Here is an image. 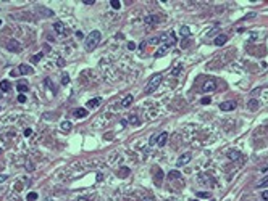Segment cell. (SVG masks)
Returning <instances> with one entry per match:
<instances>
[{"label": "cell", "mask_w": 268, "mask_h": 201, "mask_svg": "<svg viewBox=\"0 0 268 201\" xmlns=\"http://www.w3.org/2000/svg\"><path fill=\"white\" fill-rule=\"evenodd\" d=\"M100 39H102V34H100V31H92L91 34L87 35V39H86V44H84V49H86V52H92V50L95 49V47L100 44Z\"/></svg>", "instance_id": "6da1fadb"}, {"label": "cell", "mask_w": 268, "mask_h": 201, "mask_svg": "<svg viewBox=\"0 0 268 201\" xmlns=\"http://www.w3.org/2000/svg\"><path fill=\"white\" fill-rule=\"evenodd\" d=\"M160 82H162V74H153V76L150 77V80H149V85L146 87V94H147V95L153 94V92L158 89Z\"/></svg>", "instance_id": "7a4b0ae2"}, {"label": "cell", "mask_w": 268, "mask_h": 201, "mask_svg": "<svg viewBox=\"0 0 268 201\" xmlns=\"http://www.w3.org/2000/svg\"><path fill=\"white\" fill-rule=\"evenodd\" d=\"M160 42H162V45L165 47H173L174 44H176V35L173 34V32H165V34L160 35Z\"/></svg>", "instance_id": "3957f363"}, {"label": "cell", "mask_w": 268, "mask_h": 201, "mask_svg": "<svg viewBox=\"0 0 268 201\" xmlns=\"http://www.w3.org/2000/svg\"><path fill=\"white\" fill-rule=\"evenodd\" d=\"M160 16H157V15H149V16H146V26L147 28H153V26L160 24Z\"/></svg>", "instance_id": "277c9868"}, {"label": "cell", "mask_w": 268, "mask_h": 201, "mask_svg": "<svg viewBox=\"0 0 268 201\" xmlns=\"http://www.w3.org/2000/svg\"><path fill=\"white\" fill-rule=\"evenodd\" d=\"M191 158H192L191 153H184V155H181L179 158H178V161H176V166H178V167L186 166V164H188L189 161H191Z\"/></svg>", "instance_id": "5b68a950"}, {"label": "cell", "mask_w": 268, "mask_h": 201, "mask_svg": "<svg viewBox=\"0 0 268 201\" xmlns=\"http://www.w3.org/2000/svg\"><path fill=\"white\" fill-rule=\"evenodd\" d=\"M5 47H7L8 52H13V53L21 52V45H20V42H18V40H10Z\"/></svg>", "instance_id": "8992f818"}, {"label": "cell", "mask_w": 268, "mask_h": 201, "mask_svg": "<svg viewBox=\"0 0 268 201\" xmlns=\"http://www.w3.org/2000/svg\"><path fill=\"white\" fill-rule=\"evenodd\" d=\"M220 110L221 111H233L236 110V101H223L220 105Z\"/></svg>", "instance_id": "52a82bcc"}, {"label": "cell", "mask_w": 268, "mask_h": 201, "mask_svg": "<svg viewBox=\"0 0 268 201\" xmlns=\"http://www.w3.org/2000/svg\"><path fill=\"white\" fill-rule=\"evenodd\" d=\"M200 89H202V92H213L216 89V84L213 82V80H207V82L204 84Z\"/></svg>", "instance_id": "ba28073f"}, {"label": "cell", "mask_w": 268, "mask_h": 201, "mask_svg": "<svg viewBox=\"0 0 268 201\" xmlns=\"http://www.w3.org/2000/svg\"><path fill=\"white\" fill-rule=\"evenodd\" d=\"M18 73L23 74V76H28V74L32 73V68L29 64H20L18 66Z\"/></svg>", "instance_id": "9c48e42d"}, {"label": "cell", "mask_w": 268, "mask_h": 201, "mask_svg": "<svg viewBox=\"0 0 268 201\" xmlns=\"http://www.w3.org/2000/svg\"><path fill=\"white\" fill-rule=\"evenodd\" d=\"M16 89H18V92H20V94H24V92L29 90V85H28V82H26V80H20V82L16 84Z\"/></svg>", "instance_id": "30bf717a"}, {"label": "cell", "mask_w": 268, "mask_h": 201, "mask_svg": "<svg viewBox=\"0 0 268 201\" xmlns=\"http://www.w3.org/2000/svg\"><path fill=\"white\" fill-rule=\"evenodd\" d=\"M53 31H55L57 34H60V35L65 34V26H63L62 21H57V23H53Z\"/></svg>", "instance_id": "8fae6325"}, {"label": "cell", "mask_w": 268, "mask_h": 201, "mask_svg": "<svg viewBox=\"0 0 268 201\" xmlns=\"http://www.w3.org/2000/svg\"><path fill=\"white\" fill-rule=\"evenodd\" d=\"M167 140H168V134L167 132H162L160 135H158V140H157V145L160 146H165V143H167Z\"/></svg>", "instance_id": "7c38bea8"}, {"label": "cell", "mask_w": 268, "mask_h": 201, "mask_svg": "<svg viewBox=\"0 0 268 201\" xmlns=\"http://www.w3.org/2000/svg\"><path fill=\"white\" fill-rule=\"evenodd\" d=\"M226 42H228V37H226L225 34L216 35V37H215V45H218V47H220V45H225Z\"/></svg>", "instance_id": "4fadbf2b"}, {"label": "cell", "mask_w": 268, "mask_h": 201, "mask_svg": "<svg viewBox=\"0 0 268 201\" xmlns=\"http://www.w3.org/2000/svg\"><path fill=\"white\" fill-rule=\"evenodd\" d=\"M228 158H230L231 161H237L241 158V153L237 151V150H230V151H228Z\"/></svg>", "instance_id": "5bb4252c"}, {"label": "cell", "mask_w": 268, "mask_h": 201, "mask_svg": "<svg viewBox=\"0 0 268 201\" xmlns=\"http://www.w3.org/2000/svg\"><path fill=\"white\" fill-rule=\"evenodd\" d=\"M100 103H102V98H99V97L97 98H92V100L87 101V108H97Z\"/></svg>", "instance_id": "9a60e30c"}, {"label": "cell", "mask_w": 268, "mask_h": 201, "mask_svg": "<svg viewBox=\"0 0 268 201\" xmlns=\"http://www.w3.org/2000/svg\"><path fill=\"white\" fill-rule=\"evenodd\" d=\"M132 100H134V97H132V95H126V97L121 100V106H125V108L129 106V105L132 103Z\"/></svg>", "instance_id": "2e32d148"}, {"label": "cell", "mask_w": 268, "mask_h": 201, "mask_svg": "<svg viewBox=\"0 0 268 201\" xmlns=\"http://www.w3.org/2000/svg\"><path fill=\"white\" fill-rule=\"evenodd\" d=\"M129 174H131V169H129V167H121V169H120V172H118V175L121 177V179H126Z\"/></svg>", "instance_id": "e0dca14e"}, {"label": "cell", "mask_w": 268, "mask_h": 201, "mask_svg": "<svg viewBox=\"0 0 268 201\" xmlns=\"http://www.w3.org/2000/svg\"><path fill=\"white\" fill-rule=\"evenodd\" d=\"M247 108H249V110H252V111H255L258 108V101L255 100V98H251V100H249V103H247Z\"/></svg>", "instance_id": "ac0fdd59"}, {"label": "cell", "mask_w": 268, "mask_h": 201, "mask_svg": "<svg viewBox=\"0 0 268 201\" xmlns=\"http://www.w3.org/2000/svg\"><path fill=\"white\" fill-rule=\"evenodd\" d=\"M0 90H2V92H8V90H10V82H8V80H2V82H0Z\"/></svg>", "instance_id": "d6986e66"}, {"label": "cell", "mask_w": 268, "mask_h": 201, "mask_svg": "<svg viewBox=\"0 0 268 201\" xmlns=\"http://www.w3.org/2000/svg\"><path fill=\"white\" fill-rule=\"evenodd\" d=\"M74 116H76V118H86V116H87V110H83V108H81V110H76V111H74Z\"/></svg>", "instance_id": "ffe728a7"}, {"label": "cell", "mask_w": 268, "mask_h": 201, "mask_svg": "<svg viewBox=\"0 0 268 201\" xmlns=\"http://www.w3.org/2000/svg\"><path fill=\"white\" fill-rule=\"evenodd\" d=\"M60 127H62L63 130H66V132H68V130H71V127H73V124H71L70 121H63L62 124H60Z\"/></svg>", "instance_id": "44dd1931"}, {"label": "cell", "mask_w": 268, "mask_h": 201, "mask_svg": "<svg viewBox=\"0 0 268 201\" xmlns=\"http://www.w3.org/2000/svg\"><path fill=\"white\" fill-rule=\"evenodd\" d=\"M39 13L44 15V16H53V11H52V10H47V8H41V7H39Z\"/></svg>", "instance_id": "7402d4cb"}, {"label": "cell", "mask_w": 268, "mask_h": 201, "mask_svg": "<svg viewBox=\"0 0 268 201\" xmlns=\"http://www.w3.org/2000/svg\"><path fill=\"white\" fill-rule=\"evenodd\" d=\"M129 124L131 125H139V118H137V116H129Z\"/></svg>", "instance_id": "603a6c76"}, {"label": "cell", "mask_w": 268, "mask_h": 201, "mask_svg": "<svg viewBox=\"0 0 268 201\" xmlns=\"http://www.w3.org/2000/svg\"><path fill=\"white\" fill-rule=\"evenodd\" d=\"M44 82H45V87H49L52 92H57V90H55V87H53V84H52V80H50L49 77H45V79H44Z\"/></svg>", "instance_id": "cb8c5ba5"}, {"label": "cell", "mask_w": 268, "mask_h": 201, "mask_svg": "<svg viewBox=\"0 0 268 201\" xmlns=\"http://www.w3.org/2000/svg\"><path fill=\"white\" fill-rule=\"evenodd\" d=\"M158 135H160V134H153V135L150 137V140H149V145H150V146H153V145H155V143H157V140H158Z\"/></svg>", "instance_id": "d4e9b609"}, {"label": "cell", "mask_w": 268, "mask_h": 201, "mask_svg": "<svg viewBox=\"0 0 268 201\" xmlns=\"http://www.w3.org/2000/svg\"><path fill=\"white\" fill-rule=\"evenodd\" d=\"M110 5H111V8H115V10H120V8H121V2H118V0H111Z\"/></svg>", "instance_id": "484cf974"}, {"label": "cell", "mask_w": 268, "mask_h": 201, "mask_svg": "<svg viewBox=\"0 0 268 201\" xmlns=\"http://www.w3.org/2000/svg\"><path fill=\"white\" fill-rule=\"evenodd\" d=\"M26 200H28V201H36V200H37V193H36V191H29Z\"/></svg>", "instance_id": "4316f807"}, {"label": "cell", "mask_w": 268, "mask_h": 201, "mask_svg": "<svg viewBox=\"0 0 268 201\" xmlns=\"http://www.w3.org/2000/svg\"><path fill=\"white\" fill-rule=\"evenodd\" d=\"M167 52H168V47L162 45V49H160V50H158V52H157V53H155V56H163V55H165V53H167Z\"/></svg>", "instance_id": "83f0119b"}, {"label": "cell", "mask_w": 268, "mask_h": 201, "mask_svg": "<svg viewBox=\"0 0 268 201\" xmlns=\"http://www.w3.org/2000/svg\"><path fill=\"white\" fill-rule=\"evenodd\" d=\"M257 187H258V188L268 187V177H265V179H263V180H262V182H258V184H257Z\"/></svg>", "instance_id": "f1b7e54d"}, {"label": "cell", "mask_w": 268, "mask_h": 201, "mask_svg": "<svg viewBox=\"0 0 268 201\" xmlns=\"http://www.w3.org/2000/svg\"><path fill=\"white\" fill-rule=\"evenodd\" d=\"M181 34L184 35V37H189V35H191V32H189V28H188V26H183V28H181Z\"/></svg>", "instance_id": "f546056e"}, {"label": "cell", "mask_w": 268, "mask_h": 201, "mask_svg": "<svg viewBox=\"0 0 268 201\" xmlns=\"http://www.w3.org/2000/svg\"><path fill=\"white\" fill-rule=\"evenodd\" d=\"M181 69H183V66H181V64H178L176 68H174V69L171 71V74H173V76H178V74L181 73Z\"/></svg>", "instance_id": "4dcf8cb0"}, {"label": "cell", "mask_w": 268, "mask_h": 201, "mask_svg": "<svg viewBox=\"0 0 268 201\" xmlns=\"http://www.w3.org/2000/svg\"><path fill=\"white\" fill-rule=\"evenodd\" d=\"M197 196H199V198H210L212 195H210L209 191H199V193H197Z\"/></svg>", "instance_id": "1f68e13d"}, {"label": "cell", "mask_w": 268, "mask_h": 201, "mask_svg": "<svg viewBox=\"0 0 268 201\" xmlns=\"http://www.w3.org/2000/svg\"><path fill=\"white\" fill-rule=\"evenodd\" d=\"M162 179H163V172H162V169L160 171H157V177H155V182H162Z\"/></svg>", "instance_id": "d6a6232c"}, {"label": "cell", "mask_w": 268, "mask_h": 201, "mask_svg": "<svg viewBox=\"0 0 268 201\" xmlns=\"http://www.w3.org/2000/svg\"><path fill=\"white\" fill-rule=\"evenodd\" d=\"M158 42H160V37H153V39H149L147 44H149V45H153V44H158Z\"/></svg>", "instance_id": "836d02e7"}, {"label": "cell", "mask_w": 268, "mask_h": 201, "mask_svg": "<svg viewBox=\"0 0 268 201\" xmlns=\"http://www.w3.org/2000/svg\"><path fill=\"white\" fill-rule=\"evenodd\" d=\"M178 177H181L178 171H171V172H170V179H178Z\"/></svg>", "instance_id": "e575fe53"}, {"label": "cell", "mask_w": 268, "mask_h": 201, "mask_svg": "<svg viewBox=\"0 0 268 201\" xmlns=\"http://www.w3.org/2000/svg\"><path fill=\"white\" fill-rule=\"evenodd\" d=\"M41 58H42V53L34 55V56H32V63H39V61H41Z\"/></svg>", "instance_id": "d590c367"}, {"label": "cell", "mask_w": 268, "mask_h": 201, "mask_svg": "<svg viewBox=\"0 0 268 201\" xmlns=\"http://www.w3.org/2000/svg\"><path fill=\"white\" fill-rule=\"evenodd\" d=\"M210 101H212V98H210V97H205V98H202V100H200V103H202V105H209Z\"/></svg>", "instance_id": "8d00e7d4"}, {"label": "cell", "mask_w": 268, "mask_h": 201, "mask_svg": "<svg viewBox=\"0 0 268 201\" xmlns=\"http://www.w3.org/2000/svg\"><path fill=\"white\" fill-rule=\"evenodd\" d=\"M18 101H20V103H24V101H26L24 94H20V95H18Z\"/></svg>", "instance_id": "74e56055"}, {"label": "cell", "mask_w": 268, "mask_h": 201, "mask_svg": "<svg viewBox=\"0 0 268 201\" xmlns=\"http://www.w3.org/2000/svg\"><path fill=\"white\" fill-rule=\"evenodd\" d=\"M68 80H70V76H68V74H65V76H63V79H62V84H63V85H66V84H68Z\"/></svg>", "instance_id": "f35d334b"}, {"label": "cell", "mask_w": 268, "mask_h": 201, "mask_svg": "<svg viewBox=\"0 0 268 201\" xmlns=\"http://www.w3.org/2000/svg\"><path fill=\"white\" fill-rule=\"evenodd\" d=\"M128 49L129 50H136V44H134V42H128Z\"/></svg>", "instance_id": "ab89813d"}, {"label": "cell", "mask_w": 268, "mask_h": 201, "mask_svg": "<svg viewBox=\"0 0 268 201\" xmlns=\"http://www.w3.org/2000/svg\"><path fill=\"white\" fill-rule=\"evenodd\" d=\"M15 190H18V191H20V190H23V185H21L20 182H16V184H15Z\"/></svg>", "instance_id": "60d3db41"}, {"label": "cell", "mask_w": 268, "mask_h": 201, "mask_svg": "<svg viewBox=\"0 0 268 201\" xmlns=\"http://www.w3.org/2000/svg\"><path fill=\"white\" fill-rule=\"evenodd\" d=\"M24 135L26 137H31L32 135V130H31V129H24Z\"/></svg>", "instance_id": "b9f144b4"}, {"label": "cell", "mask_w": 268, "mask_h": 201, "mask_svg": "<svg viewBox=\"0 0 268 201\" xmlns=\"http://www.w3.org/2000/svg\"><path fill=\"white\" fill-rule=\"evenodd\" d=\"M7 179H8V175H7V174H0V182H5Z\"/></svg>", "instance_id": "7bdbcfd3"}, {"label": "cell", "mask_w": 268, "mask_h": 201, "mask_svg": "<svg viewBox=\"0 0 268 201\" xmlns=\"http://www.w3.org/2000/svg\"><path fill=\"white\" fill-rule=\"evenodd\" d=\"M83 3H84V5H94V3H95V0H84Z\"/></svg>", "instance_id": "ee69618b"}, {"label": "cell", "mask_w": 268, "mask_h": 201, "mask_svg": "<svg viewBox=\"0 0 268 201\" xmlns=\"http://www.w3.org/2000/svg\"><path fill=\"white\" fill-rule=\"evenodd\" d=\"M26 169H28V171H32V169H34V164H32V163H28V164H26Z\"/></svg>", "instance_id": "f6af8a7d"}, {"label": "cell", "mask_w": 268, "mask_h": 201, "mask_svg": "<svg viewBox=\"0 0 268 201\" xmlns=\"http://www.w3.org/2000/svg\"><path fill=\"white\" fill-rule=\"evenodd\" d=\"M262 196H263V200L268 201V191H263V195H262Z\"/></svg>", "instance_id": "bcb514c9"}, {"label": "cell", "mask_w": 268, "mask_h": 201, "mask_svg": "<svg viewBox=\"0 0 268 201\" xmlns=\"http://www.w3.org/2000/svg\"><path fill=\"white\" fill-rule=\"evenodd\" d=\"M76 37H78V39H81V37H83V32L78 31V32H76Z\"/></svg>", "instance_id": "7dc6e473"}, {"label": "cell", "mask_w": 268, "mask_h": 201, "mask_svg": "<svg viewBox=\"0 0 268 201\" xmlns=\"http://www.w3.org/2000/svg\"><path fill=\"white\" fill-rule=\"evenodd\" d=\"M18 74H20V73H18V69H15V71H11V76H18Z\"/></svg>", "instance_id": "c3c4849f"}, {"label": "cell", "mask_w": 268, "mask_h": 201, "mask_svg": "<svg viewBox=\"0 0 268 201\" xmlns=\"http://www.w3.org/2000/svg\"><path fill=\"white\" fill-rule=\"evenodd\" d=\"M144 201H153V198H152V196H149V198H144Z\"/></svg>", "instance_id": "681fc988"}, {"label": "cell", "mask_w": 268, "mask_h": 201, "mask_svg": "<svg viewBox=\"0 0 268 201\" xmlns=\"http://www.w3.org/2000/svg\"><path fill=\"white\" fill-rule=\"evenodd\" d=\"M76 201H89V200H86V198H79V200H76Z\"/></svg>", "instance_id": "f907efd6"}, {"label": "cell", "mask_w": 268, "mask_h": 201, "mask_svg": "<svg viewBox=\"0 0 268 201\" xmlns=\"http://www.w3.org/2000/svg\"><path fill=\"white\" fill-rule=\"evenodd\" d=\"M2 153H3V150H2V148H0V155H2Z\"/></svg>", "instance_id": "816d5d0a"}, {"label": "cell", "mask_w": 268, "mask_h": 201, "mask_svg": "<svg viewBox=\"0 0 268 201\" xmlns=\"http://www.w3.org/2000/svg\"><path fill=\"white\" fill-rule=\"evenodd\" d=\"M189 201H199V200H189Z\"/></svg>", "instance_id": "f5cc1de1"}, {"label": "cell", "mask_w": 268, "mask_h": 201, "mask_svg": "<svg viewBox=\"0 0 268 201\" xmlns=\"http://www.w3.org/2000/svg\"><path fill=\"white\" fill-rule=\"evenodd\" d=\"M0 24H2V19H0Z\"/></svg>", "instance_id": "db71d44e"}, {"label": "cell", "mask_w": 268, "mask_h": 201, "mask_svg": "<svg viewBox=\"0 0 268 201\" xmlns=\"http://www.w3.org/2000/svg\"><path fill=\"white\" fill-rule=\"evenodd\" d=\"M0 111H2V108H0Z\"/></svg>", "instance_id": "11a10c76"}, {"label": "cell", "mask_w": 268, "mask_h": 201, "mask_svg": "<svg viewBox=\"0 0 268 201\" xmlns=\"http://www.w3.org/2000/svg\"><path fill=\"white\" fill-rule=\"evenodd\" d=\"M210 201H213V200H210Z\"/></svg>", "instance_id": "9f6ffc18"}]
</instances>
